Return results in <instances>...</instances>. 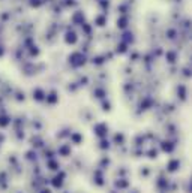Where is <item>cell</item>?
<instances>
[{
    "label": "cell",
    "instance_id": "obj_1",
    "mask_svg": "<svg viewBox=\"0 0 192 193\" xmlns=\"http://www.w3.org/2000/svg\"><path fill=\"white\" fill-rule=\"evenodd\" d=\"M44 193H50V192H48V190H44Z\"/></svg>",
    "mask_w": 192,
    "mask_h": 193
}]
</instances>
